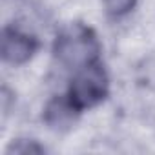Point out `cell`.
Segmentation results:
<instances>
[{
	"instance_id": "1",
	"label": "cell",
	"mask_w": 155,
	"mask_h": 155,
	"mask_svg": "<svg viewBox=\"0 0 155 155\" xmlns=\"http://www.w3.org/2000/svg\"><path fill=\"white\" fill-rule=\"evenodd\" d=\"M55 53L68 68H84L91 64L97 55V42L93 35L82 28H71L57 40Z\"/></svg>"
},
{
	"instance_id": "2",
	"label": "cell",
	"mask_w": 155,
	"mask_h": 155,
	"mask_svg": "<svg viewBox=\"0 0 155 155\" xmlns=\"http://www.w3.org/2000/svg\"><path fill=\"white\" fill-rule=\"evenodd\" d=\"M106 93V75L99 66H84L71 84V104L86 108L97 104Z\"/></svg>"
},
{
	"instance_id": "3",
	"label": "cell",
	"mask_w": 155,
	"mask_h": 155,
	"mask_svg": "<svg viewBox=\"0 0 155 155\" xmlns=\"http://www.w3.org/2000/svg\"><path fill=\"white\" fill-rule=\"evenodd\" d=\"M35 40L28 33H22L18 29H8L4 33L2 40V55L4 60L9 64H22L31 58L35 53Z\"/></svg>"
},
{
	"instance_id": "4",
	"label": "cell",
	"mask_w": 155,
	"mask_h": 155,
	"mask_svg": "<svg viewBox=\"0 0 155 155\" xmlns=\"http://www.w3.org/2000/svg\"><path fill=\"white\" fill-rule=\"evenodd\" d=\"M73 106L75 104L68 106L66 102H53L48 108V120H49V124H53L57 128L66 126L71 120V117H73V113H71L73 111Z\"/></svg>"
},
{
	"instance_id": "5",
	"label": "cell",
	"mask_w": 155,
	"mask_h": 155,
	"mask_svg": "<svg viewBox=\"0 0 155 155\" xmlns=\"http://www.w3.org/2000/svg\"><path fill=\"white\" fill-rule=\"evenodd\" d=\"M102 2H104V8H106L110 13H113V15H122V13H126V11L133 6L135 0H102Z\"/></svg>"
}]
</instances>
